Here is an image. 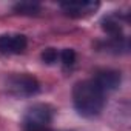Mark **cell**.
<instances>
[{
  "mask_svg": "<svg viewBox=\"0 0 131 131\" xmlns=\"http://www.w3.org/2000/svg\"><path fill=\"white\" fill-rule=\"evenodd\" d=\"M73 102H74V108L80 116L96 117L103 110L105 93L93 79L82 80L77 82L73 88Z\"/></svg>",
  "mask_w": 131,
  "mask_h": 131,
  "instance_id": "6da1fadb",
  "label": "cell"
},
{
  "mask_svg": "<svg viewBox=\"0 0 131 131\" xmlns=\"http://www.w3.org/2000/svg\"><path fill=\"white\" fill-rule=\"evenodd\" d=\"M54 116V110L51 105L46 103H37L28 108L25 117H23V125L26 131H40L46 129L48 125L51 123Z\"/></svg>",
  "mask_w": 131,
  "mask_h": 131,
  "instance_id": "7a4b0ae2",
  "label": "cell"
},
{
  "mask_svg": "<svg viewBox=\"0 0 131 131\" xmlns=\"http://www.w3.org/2000/svg\"><path fill=\"white\" fill-rule=\"evenodd\" d=\"M40 85L36 77L29 74H13L8 79V91L17 97H29L37 94Z\"/></svg>",
  "mask_w": 131,
  "mask_h": 131,
  "instance_id": "3957f363",
  "label": "cell"
},
{
  "mask_svg": "<svg viewBox=\"0 0 131 131\" xmlns=\"http://www.w3.org/2000/svg\"><path fill=\"white\" fill-rule=\"evenodd\" d=\"M28 40L23 34L11 32L0 36V52L11 56V54H20L26 49Z\"/></svg>",
  "mask_w": 131,
  "mask_h": 131,
  "instance_id": "277c9868",
  "label": "cell"
},
{
  "mask_svg": "<svg viewBox=\"0 0 131 131\" xmlns=\"http://www.w3.org/2000/svg\"><path fill=\"white\" fill-rule=\"evenodd\" d=\"M60 8L65 14L73 19H83L97 11L99 2H67L60 3Z\"/></svg>",
  "mask_w": 131,
  "mask_h": 131,
  "instance_id": "5b68a950",
  "label": "cell"
},
{
  "mask_svg": "<svg viewBox=\"0 0 131 131\" xmlns=\"http://www.w3.org/2000/svg\"><path fill=\"white\" fill-rule=\"evenodd\" d=\"M93 80L105 93V91H113V90L119 88V85L122 82V77H120V73L116 71V70H100V71L96 73Z\"/></svg>",
  "mask_w": 131,
  "mask_h": 131,
  "instance_id": "8992f818",
  "label": "cell"
},
{
  "mask_svg": "<svg viewBox=\"0 0 131 131\" xmlns=\"http://www.w3.org/2000/svg\"><path fill=\"white\" fill-rule=\"evenodd\" d=\"M14 11L17 14H22V16H37L40 14L42 8L39 3H32V2H20V3H16L14 5Z\"/></svg>",
  "mask_w": 131,
  "mask_h": 131,
  "instance_id": "52a82bcc",
  "label": "cell"
},
{
  "mask_svg": "<svg viewBox=\"0 0 131 131\" xmlns=\"http://www.w3.org/2000/svg\"><path fill=\"white\" fill-rule=\"evenodd\" d=\"M60 59H62V63H63L67 68L73 67L74 62H76V52H74V49H71V48H65V49L60 52Z\"/></svg>",
  "mask_w": 131,
  "mask_h": 131,
  "instance_id": "ba28073f",
  "label": "cell"
},
{
  "mask_svg": "<svg viewBox=\"0 0 131 131\" xmlns=\"http://www.w3.org/2000/svg\"><path fill=\"white\" fill-rule=\"evenodd\" d=\"M60 57V52L56 49V48H46L43 52H42V60L48 65H52L57 62V59Z\"/></svg>",
  "mask_w": 131,
  "mask_h": 131,
  "instance_id": "9c48e42d",
  "label": "cell"
},
{
  "mask_svg": "<svg viewBox=\"0 0 131 131\" xmlns=\"http://www.w3.org/2000/svg\"><path fill=\"white\" fill-rule=\"evenodd\" d=\"M40 131H51V129H48V128H46V129H40Z\"/></svg>",
  "mask_w": 131,
  "mask_h": 131,
  "instance_id": "30bf717a",
  "label": "cell"
}]
</instances>
